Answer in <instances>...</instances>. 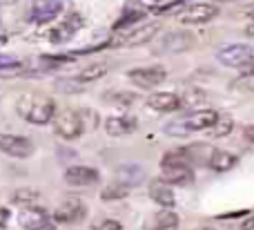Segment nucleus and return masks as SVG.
<instances>
[{
	"label": "nucleus",
	"instance_id": "nucleus-1",
	"mask_svg": "<svg viewBox=\"0 0 254 230\" xmlns=\"http://www.w3.org/2000/svg\"><path fill=\"white\" fill-rule=\"evenodd\" d=\"M16 110L27 123L47 125L56 114V105L52 98L40 96V94H22L16 103Z\"/></svg>",
	"mask_w": 254,
	"mask_h": 230
},
{
	"label": "nucleus",
	"instance_id": "nucleus-2",
	"mask_svg": "<svg viewBox=\"0 0 254 230\" xmlns=\"http://www.w3.org/2000/svg\"><path fill=\"white\" fill-rule=\"evenodd\" d=\"M219 112L216 110H196L192 114L183 116L181 121L165 125V132L170 137H188L190 132H198V130H210L212 125L219 121Z\"/></svg>",
	"mask_w": 254,
	"mask_h": 230
},
{
	"label": "nucleus",
	"instance_id": "nucleus-3",
	"mask_svg": "<svg viewBox=\"0 0 254 230\" xmlns=\"http://www.w3.org/2000/svg\"><path fill=\"white\" fill-rule=\"evenodd\" d=\"M52 121H54V132H56L61 139H65V141H74V139H78L80 134L85 132L83 116H80L76 110L56 112Z\"/></svg>",
	"mask_w": 254,
	"mask_h": 230
},
{
	"label": "nucleus",
	"instance_id": "nucleus-4",
	"mask_svg": "<svg viewBox=\"0 0 254 230\" xmlns=\"http://www.w3.org/2000/svg\"><path fill=\"white\" fill-rule=\"evenodd\" d=\"M127 78L143 89H154L161 83L167 80V70L161 65H147V67H136V70L127 72Z\"/></svg>",
	"mask_w": 254,
	"mask_h": 230
},
{
	"label": "nucleus",
	"instance_id": "nucleus-5",
	"mask_svg": "<svg viewBox=\"0 0 254 230\" xmlns=\"http://www.w3.org/2000/svg\"><path fill=\"white\" fill-rule=\"evenodd\" d=\"M219 16V7L212 2H194V4H188L183 11L179 13V22L183 25H207L210 20Z\"/></svg>",
	"mask_w": 254,
	"mask_h": 230
},
{
	"label": "nucleus",
	"instance_id": "nucleus-6",
	"mask_svg": "<svg viewBox=\"0 0 254 230\" xmlns=\"http://www.w3.org/2000/svg\"><path fill=\"white\" fill-rule=\"evenodd\" d=\"M85 217H87V204L78 197H69L54 210V222L58 224H78Z\"/></svg>",
	"mask_w": 254,
	"mask_h": 230
},
{
	"label": "nucleus",
	"instance_id": "nucleus-7",
	"mask_svg": "<svg viewBox=\"0 0 254 230\" xmlns=\"http://www.w3.org/2000/svg\"><path fill=\"white\" fill-rule=\"evenodd\" d=\"M194 43V36L188 31H167L156 40V54H181L190 49Z\"/></svg>",
	"mask_w": 254,
	"mask_h": 230
},
{
	"label": "nucleus",
	"instance_id": "nucleus-8",
	"mask_svg": "<svg viewBox=\"0 0 254 230\" xmlns=\"http://www.w3.org/2000/svg\"><path fill=\"white\" fill-rule=\"evenodd\" d=\"M250 58H254V49L250 45H228L216 52V61L225 67H234V70H241Z\"/></svg>",
	"mask_w": 254,
	"mask_h": 230
},
{
	"label": "nucleus",
	"instance_id": "nucleus-9",
	"mask_svg": "<svg viewBox=\"0 0 254 230\" xmlns=\"http://www.w3.org/2000/svg\"><path fill=\"white\" fill-rule=\"evenodd\" d=\"M0 152L13 156V159H27L34 154V143L27 137H16V134H0Z\"/></svg>",
	"mask_w": 254,
	"mask_h": 230
},
{
	"label": "nucleus",
	"instance_id": "nucleus-10",
	"mask_svg": "<svg viewBox=\"0 0 254 230\" xmlns=\"http://www.w3.org/2000/svg\"><path fill=\"white\" fill-rule=\"evenodd\" d=\"M158 29L161 27L158 25H138L136 29L131 31H125L121 38L114 40V45H119V47H136V45H145V43H152L154 36L158 34Z\"/></svg>",
	"mask_w": 254,
	"mask_h": 230
},
{
	"label": "nucleus",
	"instance_id": "nucleus-11",
	"mask_svg": "<svg viewBox=\"0 0 254 230\" xmlns=\"http://www.w3.org/2000/svg\"><path fill=\"white\" fill-rule=\"evenodd\" d=\"M80 27H83V16H80V13H69V16L61 22V25H56L52 29L49 40H52L54 45L67 43L69 38H74V36H76V31H80Z\"/></svg>",
	"mask_w": 254,
	"mask_h": 230
},
{
	"label": "nucleus",
	"instance_id": "nucleus-12",
	"mask_svg": "<svg viewBox=\"0 0 254 230\" xmlns=\"http://www.w3.org/2000/svg\"><path fill=\"white\" fill-rule=\"evenodd\" d=\"M101 179V172L89 165H71V168L65 170V181L69 186H80V188H87V186H94L98 183Z\"/></svg>",
	"mask_w": 254,
	"mask_h": 230
},
{
	"label": "nucleus",
	"instance_id": "nucleus-13",
	"mask_svg": "<svg viewBox=\"0 0 254 230\" xmlns=\"http://www.w3.org/2000/svg\"><path fill=\"white\" fill-rule=\"evenodd\" d=\"M63 0H36V4L31 7V20L45 25V22H52L54 18L61 16L63 11Z\"/></svg>",
	"mask_w": 254,
	"mask_h": 230
},
{
	"label": "nucleus",
	"instance_id": "nucleus-14",
	"mask_svg": "<svg viewBox=\"0 0 254 230\" xmlns=\"http://www.w3.org/2000/svg\"><path fill=\"white\" fill-rule=\"evenodd\" d=\"M161 181L167 186H188L194 181V172L190 165H161Z\"/></svg>",
	"mask_w": 254,
	"mask_h": 230
},
{
	"label": "nucleus",
	"instance_id": "nucleus-15",
	"mask_svg": "<svg viewBox=\"0 0 254 230\" xmlns=\"http://www.w3.org/2000/svg\"><path fill=\"white\" fill-rule=\"evenodd\" d=\"M49 215L43 208H36V206H27L20 215H18V224L25 230H43L47 228Z\"/></svg>",
	"mask_w": 254,
	"mask_h": 230
},
{
	"label": "nucleus",
	"instance_id": "nucleus-16",
	"mask_svg": "<svg viewBox=\"0 0 254 230\" xmlns=\"http://www.w3.org/2000/svg\"><path fill=\"white\" fill-rule=\"evenodd\" d=\"M138 125L136 116H129V114H121V116H110L105 121V132L110 137H125V134H131Z\"/></svg>",
	"mask_w": 254,
	"mask_h": 230
},
{
	"label": "nucleus",
	"instance_id": "nucleus-17",
	"mask_svg": "<svg viewBox=\"0 0 254 230\" xmlns=\"http://www.w3.org/2000/svg\"><path fill=\"white\" fill-rule=\"evenodd\" d=\"M147 107L156 112H176L181 107V101H179V94L174 92H154L147 96Z\"/></svg>",
	"mask_w": 254,
	"mask_h": 230
},
{
	"label": "nucleus",
	"instance_id": "nucleus-18",
	"mask_svg": "<svg viewBox=\"0 0 254 230\" xmlns=\"http://www.w3.org/2000/svg\"><path fill=\"white\" fill-rule=\"evenodd\" d=\"M116 181L123 183V186L131 188V186H140L145 181V170L138 163H125L116 170Z\"/></svg>",
	"mask_w": 254,
	"mask_h": 230
},
{
	"label": "nucleus",
	"instance_id": "nucleus-19",
	"mask_svg": "<svg viewBox=\"0 0 254 230\" xmlns=\"http://www.w3.org/2000/svg\"><path fill=\"white\" fill-rule=\"evenodd\" d=\"M149 197H152L163 210H172L176 204V197H174V192H172V188L163 181H154L152 186H149Z\"/></svg>",
	"mask_w": 254,
	"mask_h": 230
},
{
	"label": "nucleus",
	"instance_id": "nucleus-20",
	"mask_svg": "<svg viewBox=\"0 0 254 230\" xmlns=\"http://www.w3.org/2000/svg\"><path fill=\"white\" fill-rule=\"evenodd\" d=\"M207 165H210L214 172H228L237 165V156L232 152H225V150H212L210 159H207Z\"/></svg>",
	"mask_w": 254,
	"mask_h": 230
},
{
	"label": "nucleus",
	"instance_id": "nucleus-21",
	"mask_svg": "<svg viewBox=\"0 0 254 230\" xmlns=\"http://www.w3.org/2000/svg\"><path fill=\"white\" fill-rule=\"evenodd\" d=\"M107 70H110V65H107V63H92V65L83 67V70H80L78 74L74 76V80H76L78 85H83V83H92V80L103 78V76L107 74Z\"/></svg>",
	"mask_w": 254,
	"mask_h": 230
},
{
	"label": "nucleus",
	"instance_id": "nucleus-22",
	"mask_svg": "<svg viewBox=\"0 0 254 230\" xmlns=\"http://www.w3.org/2000/svg\"><path fill=\"white\" fill-rule=\"evenodd\" d=\"M176 228H179V215L174 210H161V213H156L152 230H176Z\"/></svg>",
	"mask_w": 254,
	"mask_h": 230
},
{
	"label": "nucleus",
	"instance_id": "nucleus-23",
	"mask_svg": "<svg viewBox=\"0 0 254 230\" xmlns=\"http://www.w3.org/2000/svg\"><path fill=\"white\" fill-rule=\"evenodd\" d=\"M103 101L112 103V105H131L136 101L134 92H125V89H112V92L103 94Z\"/></svg>",
	"mask_w": 254,
	"mask_h": 230
},
{
	"label": "nucleus",
	"instance_id": "nucleus-24",
	"mask_svg": "<svg viewBox=\"0 0 254 230\" xmlns=\"http://www.w3.org/2000/svg\"><path fill=\"white\" fill-rule=\"evenodd\" d=\"M127 195H129V188L123 186V183H119V181H114V183L103 188L101 199L103 201H119V199H125Z\"/></svg>",
	"mask_w": 254,
	"mask_h": 230
},
{
	"label": "nucleus",
	"instance_id": "nucleus-25",
	"mask_svg": "<svg viewBox=\"0 0 254 230\" xmlns=\"http://www.w3.org/2000/svg\"><path fill=\"white\" fill-rule=\"evenodd\" d=\"M38 197H40V192L34 190V188H20V190L13 192L11 201L13 204H18V206H31V204L38 201Z\"/></svg>",
	"mask_w": 254,
	"mask_h": 230
},
{
	"label": "nucleus",
	"instance_id": "nucleus-26",
	"mask_svg": "<svg viewBox=\"0 0 254 230\" xmlns=\"http://www.w3.org/2000/svg\"><path fill=\"white\" fill-rule=\"evenodd\" d=\"M232 128H234V121L230 119V116H219V121H216V123L210 128V134H212L214 139L228 137V134L232 132Z\"/></svg>",
	"mask_w": 254,
	"mask_h": 230
},
{
	"label": "nucleus",
	"instance_id": "nucleus-27",
	"mask_svg": "<svg viewBox=\"0 0 254 230\" xmlns=\"http://www.w3.org/2000/svg\"><path fill=\"white\" fill-rule=\"evenodd\" d=\"M179 101H181V107H196L205 101V94H203L201 89L190 87L188 92H185V96H179Z\"/></svg>",
	"mask_w": 254,
	"mask_h": 230
},
{
	"label": "nucleus",
	"instance_id": "nucleus-28",
	"mask_svg": "<svg viewBox=\"0 0 254 230\" xmlns=\"http://www.w3.org/2000/svg\"><path fill=\"white\" fill-rule=\"evenodd\" d=\"M20 70V61L16 56H9V54H0V76L2 74H13V72Z\"/></svg>",
	"mask_w": 254,
	"mask_h": 230
},
{
	"label": "nucleus",
	"instance_id": "nucleus-29",
	"mask_svg": "<svg viewBox=\"0 0 254 230\" xmlns=\"http://www.w3.org/2000/svg\"><path fill=\"white\" fill-rule=\"evenodd\" d=\"M143 16H145L143 11H127L123 18H119V20L114 22V29H125V27H129V25H134V22L143 20Z\"/></svg>",
	"mask_w": 254,
	"mask_h": 230
},
{
	"label": "nucleus",
	"instance_id": "nucleus-30",
	"mask_svg": "<svg viewBox=\"0 0 254 230\" xmlns=\"http://www.w3.org/2000/svg\"><path fill=\"white\" fill-rule=\"evenodd\" d=\"M54 87H56L58 92H78L80 85L76 83L74 78H63V80H56V83H54Z\"/></svg>",
	"mask_w": 254,
	"mask_h": 230
},
{
	"label": "nucleus",
	"instance_id": "nucleus-31",
	"mask_svg": "<svg viewBox=\"0 0 254 230\" xmlns=\"http://www.w3.org/2000/svg\"><path fill=\"white\" fill-rule=\"evenodd\" d=\"M92 230H123V224L116 219H101L98 224H94Z\"/></svg>",
	"mask_w": 254,
	"mask_h": 230
},
{
	"label": "nucleus",
	"instance_id": "nucleus-32",
	"mask_svg": "<svg viewBox=\"0 0 254 230\" xmlns=\"http://www.w3.org/2000/svg\"><path fill=\"white\" fill-rule=\"evenodd\" d=\"M241 74L243 76H254V58H250V61L241 67Z\"/></svg>",
	"mask_w": 254,
	"mask_h": 230
},
{
	"label": "nucleus",
	"instance_id": "nucleus-33",
	"mask_svg": "<svg viewBox=\"0 0 254 230\" xmlns=\"http://www.w3.org/2000/svg\"><path fill=\"white\" fill-rule=\"evenodd\" d=\"M9 222V210L7 208H0V228H4Z\"/></svg>",
	"mask_w": 254,
	"mask_h": 230
},
{
	"label": "nucleus",
	"instance_id": "nucleus-34",
	"mask_svg": "<svg viewBox=\"0 0 254 230\" xmlns=\"http://www.w3.org/2000/svg\"><path fill=\"white\" fill-rule=\"evenodd\" d=\"M241 228L243 230H254V215H250V217H248L246 222L241 224Z\"/></svg>",
	"mask_w": 254,
	"mask_h": 230
},
{
	"label": "nucleus",
	"instance_id": "nucleus-35",
	"mask_svg": "<svg viewBox=\"0 0 254 230\" xmlns=\"http://www.w3.org/2000/svg\"><path fill=\"white\" fill-rule=\"evenodd\" d=\"M246 34H248V36H254V18L246 25Z\"/></svg>",
	"mask_w": 254,
	"mask_h": 230
},
{
	"label": "nucleus",
	"instance_id": "nucleus-36",
	"mask_svg": "<svg viewBox=\"0 0 254 230\" xmlns=\"http://www.w3.org/2000/svg\"><path fill=\"white\" fill-rule=\"evenodd\" d=\"M201 230H214V228H210V226H205V228H201Z\"/></svg>",
	"mask_w": 254,
	"mask_h": 230
},
{
	"label": "nucleus",
	"instance_id": "nucleus-37",
	"mask_svg": "<svg viewBox=\"0 0 254 230\" xmlns=\"http://www.w3.org/2000/svg\"><path fill=\"white\" fill-rule=\"evenodd\" d=\"M0 43H4V38H2V36H0Z\"/></svg>",
	"mask_w": 254,
	"mask_h": 230
}]
</instances>
